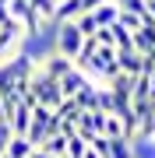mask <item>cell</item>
Masks as SVG:
<instances>
[{
  "label": "cell",
  "mask_w": 155,
  "mask_h": 158,
  "mask_svg": "<svg viewBox=\"0 0 155 158\" xmlns=\"http://www.w3.org/2000/svg\"><path fill=\"white\" fill-rule=\"evenodd\" d=\"M0 119H4V98H0Z\"/></svg>",
  "instance_id": "cell-27"
},
{
  "label": "cell",
  "mask_w": 155,
  "mask_h": 158,
  "mask_svg": "<svg viewBox=\"0 0 155 158\" xmlns=\"http://www.w3.org/2000/svg\"><path fill=\"white\" fill-rule=\"evenodd\" d=\"M74 25H78V32L85 35V39H88V35H95V32H99V25H95L92 11H88V14H78V18H74Z\"/></svg>",
  "instance_id": "cell-17"
},
{
  "label": "cell",
  "mask_w": 155,
  "mask_h": 158,
  "mask_svg": "<svg viewBox=\"0 0 155 158\" xmlns=\"http://www.w3.org/2000/svg\"><path fill=\"white\" fill-rule=\"evenodd\" d=\"M28 4L35 7V14H39L42 21H53V11H57V4H53V0H28Z\"/></svg>",
  "instance_id": "cell-19"
},
{
  "label": "cell",
  "mask_w": 155,
  "mask_h": 158,
  "mask_svg": "<svg viewBox=\"0 0 155 158\" xmlns=\"http://www.w3.org/2000/svg\"><path fill=\"white\" fill-rule=\"evenodd\" d=\"M11 137H14V130L7 127V119H0V155L7 151V141H11Z\"/></svg>",
  "instance_id": "cell-21"
},
{
  "label": "cell",
  "mask_w": 155,
  "mask_h": 158,
  "mask_svg": "<svg viewBox=\"0 0 155 158\" xmlns=\"http://www.w3.org/2000/svg\"><path fill=\"white\" fill-rule=\"evenodd\" d=\"M148 137H155V116H152V123H148Z\"/></svg>",
  "instance_id": "cell-26"
},
{
  "label": "cell",
  "mask_w": 155,
  "mask_h": 158,
  "mask_svg": "<svg viewBox=\"0 0 155 158\" xmlns=\"http://www.w3.org/2000/svg\"><path fill=\"white\" fill-rule=\"evenodd\" d=\"M0 4H7V0H0Z\"/></svg>",
  "instance_id": "cell-29"
},
{
  "label": "cell",
  "mask_w": 155,
  "mask_h": 158,
  "mask_svg": "<svg viewBox=\"0 0 155 158\" xmlns=\"http://www.w3.org/2000/svg\"><path fill=\"white\" fill-rule=\"evenodd\" d=\"M95 39H99V46H116V42H113V25L99 28V32H95Z\"/></svg>",
  "instance_id": "cell-22"
},
{
  "label": "cell",
  "mask_w": 155,
  "mask_h": 158,
  "mask_svg": "<svg viewBox=\"0 0 155 158\" xmlns=\"http://www.w3.org/2000/svg\"><path fill=\"white\" fill-rule=\"evenodd\" d=\"M71 67H74V60L60 56V53H50V56H42V60H39V70H42V74H50L53 81H60Z\"/></svg>",
  "instance_id": "cell-6"
},
{
  "label": "cell",
  "mask_w": 155,
  "mask_h": 158,
  "mask_svg": "<svg viewBox=\"0 0 155 158\" xmlns=\"http://www.w3.org/2000/svg\"><path fill=\"white\" fill-rule=\"evenodd\" d=\"M102 158H134L131 155V137H109V148Z\"/></svg>",
  "instance_id": "cell-13"
},
{
  "label": "cell",
  "mask_w": 155,
  "mask_h": 158,
  "mask_svg": "<svg viewBox=\"0 0 155 158\" xmlns=\"http://www.w3.org/2000/svg\"><path fill=\"white\" fill-rule=\"evenodd\" d=\"M131 46L138 53H155V21H152V18H144L141 28L131 32Z\"/></svg>",
  "instance_id": "cell-5"
},
{
  "label": "cell",
  "mask_w": 155,
  "mask_h": 158,
  "mask_svg": "<svg viewBox=\"0 0 155 158\" xmlns=\"http://www.w3.org/2000/svg\"><path fill=\"white\" fill-rule=\"evenodd\" d=\"M113 42H116V49H120V46H131V32H127L123 25H116V21H113Z\"/></svg>",
  "instance_id": "cell-20"
},
{
  "label": "cell",
  "mask_w": 155,
  "mask_h": 158,
  "mask_svg": "<svg viewBox=\"0 0 155 158\" xmlns=\"http://www.w3.org/2000/svg\"><path fill=\"white\" fill-rule=\"evenodd\" d=\"M113 4H116V7H123V4H127V0H113Z\"/></svg>",
  "instance_id": "cell-28"
},
{
  "label": "cell",
  "mask_w": 155,
  "mask_h": 158,
  "mask_svg": "<svg viewBox=\"0 0 155 158\" xmlns=\"http://www.w3.org/2000/svg\"><path fill=\"white\" fill-rule=\"evenodd\" d=\"M35 151V148L28 144V137H21V134H14L11 141H7V151H4V158H28Z\"/></svg>",
  "instance_id": "cell-10"
},
{
  "label": "cell",
  "mask_w": 155,
  "mask_h": 158,
  "mask_svg": "<svg viewBox=\"0 0 155 158\" xmlns=\"http://www.w3.org/2000/svg\"><path fill=\"white\" fill-rule=\"evenodd\" d=\"M116 67H120V74H141V67H144V53H138L134 46H120L116 49Z\"/></svg>",
  "instance_id": "cell-3"
},
{
  "label": "cell",
  "mask_w": 155,
  "mask_h": 158,
  "mask_svg": "<svg viewBox=\"0 0 155 158\" xmlns=\"http://www.w3.org/2000/svg\"><path fill=\"white\" fill-rule=\"evenodd\" d=\"M120 11H131V14H141V18H144V0H127Z\"/></svg>",
  "instance_id": "cell-23"
},
{
  "label": "cell",
  "mask_w": 155,
  "mask_h": 158,
  "mask_svg": "<svg viewBox=\"0 0 155 158\" xmlns=\"http://www.w3.org/2000/svg\"><path fill=\"white\" fill-rule=\"evenodd\" d=\"M116 11H120V7H116L113 0H102V4L92 11V18H95V25H99V28H106V25H113V21H116Z\"/></svg>",
  "instance_id": "cell-11"
},
{
  "label": "cell",
  "mask_w": 155,
  "mask_h": 158,
  "mask_svg": "<svg viewBox=\"0 0 155 158\" xmlns=\"http://www.w3.org/2000/svg\"><path fill=\"white\" fill-rule=\"evenodd\" d=\"M53 113H57L60 119H67V123H74V119H78V113H81V106H78L74 98H60V106L53 109Z\"/></svg>",
  "instance_id": "cell-14"
},
{
  "label": "cell",
  "mask_w": 155,
  "mask_h": 158,
  "mask_svg": "<svg viewBox=\"0 0 155 158\" xmlns=\"http://www.w3.org/2000/svg\"><path fill=\"white\" fill-rule=\"evenodd\" d=\"M28 91H32V98H35V106H46V109H57L60 106V85L50 77V74H42L39 67H35V74L28 77Z\"/></svg>",
  "instance_id": "cell-2"
},
{
  "label": "cell",
  "mask_w": 155,
  "mask_h": 158,
  "mask_svg": "<svg viewBox=\"0 0 155 158\" xmlns=\"http://www.w3.org/2000/svg\"><path fill=\"white\" fill-rule=\"evenodd\" d=\"M81 42H85V35L78 32L74 21H57V28H53V53L74 60L78 53H81Z\"/></svg>",
  "instance_id": "cell-1"
},
{
  "label": "cell",
  "mask_w": 155,
  "mask_h": 158,
  "mask_svg": "<svg viewBox=\"0 0 155 158\" xmlns=\"http://www.w3.org/2000/svg\"><path fill=\"white\" fill-rule=\"evenodd\" d=\"M95 91H99L95 85H88V88H81L78 95H74V102H78L81 109H95Z\"/></svg>",
  "instance_id": "cell-18"
},
{
  "label": "cell",
  "mask_w": 155,
  "mask_h": 158,
  "mask_svg": "<svg viewBox=\"0 0 155 158\" xmlns=\"http://www.w3.org/2000/svg\"><path fill=\"white\" fill-rule=\"evenodd\" d=\"M11 21V14H7V4H0V25H7Z\"/></svg>",
  "instance_id": "cell-24"
},
{
  "label": "cell",
  "mask_w": 155,
  "mask_h": 158,
  "mask_svg": "<svg viewBox=\"0 0 155 158\" xmlns=\"http://www.w3.org/2000/svg\"><path fill=\"white\" fill-rule=\"evenodd\" d=\"M18 42H21V25L11 18L7 25H0V56L14 53V49H18Z\"/></svg>",
  "instance_id": "cell-7"
},
{
  "label": "cell",
  "mask_w": 155,
  "mask_h": 158,
  "mask_svg": "<svg viewBox=\"0 0 155 158\" xmlns=\"http://www.w3.org/2000/svg\"><path fill=\"white\" fill-rule=\"evenodd\" d=\"M28 123H32V106H25V102L18 98V106L11 109V113H7V127H11L14 134H21V137H25Z\"/></svg>",
  "instance_id": "cell-8"
},
{
  "label": "cell",
  "mask_w": 155,
  "mask_h": 158,
  "mask_svg": "<svg viewBox=\"0 0 155 158\" xmlns=\"http://www.w3.org/2000/svg\"><path fill=\"white\" fill-rule=\"evenodd\" d=\"M57 85H60V95H63V98H74L81 88H88V85H92V77H88V74H81L78 67H71V70L57 81Z\"/></svg>",
  "instance_id": "cell-4"
},
{
  "label": "cell",
  "mask_w": 155,
  "mask_h": 158,
  "mask_svg": "<svg viewBox=\"0 0 155 158\" xmlns=\"http://www.w3.org/2000/svg\"><path fill=\"white\" fill-rule=\"evenodd\" d=\"M85 148H88V141L74 130V134L67 137V158H81V155H85Z\"/></svg>",
  "instance_id": "cell-16"
},
{
  "label": "cell",
  "mask_w": 155,
  "mask_h": 158,
  "mask_svg": "<svg viewBox=\"0 0 155 158\" xmlns=\"http://www.w3.org/2000/svg\"><path fill=\"white\" fill-rule=\"evenodd\" d=\"M81 158H102V155H99L95 148H85V155H81Z\"/></svg>",
  "instance_id": "cell-25"
},
{
  "label": "cell",
  "mask_w": 155,
  "mask_h": 158,
  "mask_svg": "<svg viewBox=\"0 0 155 158\" xmlns=\"http://www.w3.org/2000/svg\"><path fill=\"white\" fill-rule=\"evenodd\" d=\"M131 155H134V158H155V137L134 134V137H131Z\"/></svg>",
  "instance_id": "cell-9"
},
{
  "label": "cell",
  "mask_w": 155,
  "mask_h": 158,
  "mask_svg": "<svg viewBox=\"0 0 155 158\" xmlns=\"http://www.w3.org/2000/svg\"><path fill=\"white\" fill-rule=\"evenodd\" d=\"M116 25H123L127 32H138L141 25H144V18L141 14H131V11H116Z\"/></svg>",
  "instance_id": "cell-15"
},
{
  "label": "cell",
  "mask_w": 155,
  "mask_h": 158,
  "mask_svg": "<svg viewBox=\"0 0 155 158\" xmlns=\"http://www.w3.org/2000/svg\"><path fill=\"white\" fill-rule=\"evenodd\" d=\"M39 151H46L53 158H63V155H67V137H63V134H50L46 141L39 144Z\"/></svg>",
  "instance_id": "cell-12"
}]
</instances>
